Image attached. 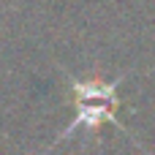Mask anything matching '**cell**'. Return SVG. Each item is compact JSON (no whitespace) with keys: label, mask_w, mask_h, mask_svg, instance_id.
Masks as SVG:
<instances>
[{"label":"cell","mask_w":155,"mask_h":155,"mask_svg":"<svg viewBox=\"0 0 155 155\" xmlns=\"http://www.w3.org/2000/svg\"><path fill=\"white\" fill-rule=\"evenodd\" d=\"M71 82V101H74V120L71 125L63 131L60 142L68 139L74 131L79 128H98L101 123H114L117 120V109H120V98H117V84L123 82V76L104 82V79H68Z\"/></svg>","instance_id":"cell-1"}]
</instances>
